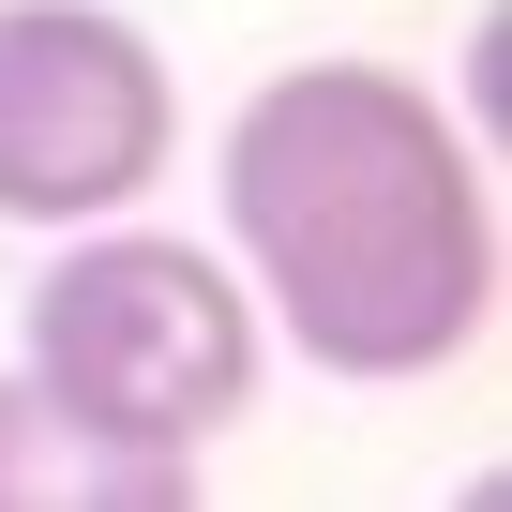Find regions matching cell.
<instances>
[{
	"mask_svg": "<svg viewBox=\"0 0 512 512\" xmlns=\"http://www.w3.org/2000/svg\"><path fill=\"white\" fill-rule=\"evenodd\" d=\"M226 272L317 377L407 392L497 332V166L392 61H287L211 151Z\"/></svg>",
	"mask_w": 512,
	"mask_h": 512,
	"instance_id": "obj_1",
	"label": "cell"
},
{
	"mask_svg": "<svg viewBox=\"0 0 512 512\" xmlns=\"http://www.w3.org/2000/svg\"><path fill=\"white\" fill-rule=\"evenodd\" d=\"M16 362L91 407L106 437H151V452H196L256 407V362H272V317L226 272V241H181V226H61V256L16 302Z\"/></svg>",
	"mask_w": 512,
	"mask_h": 512,
	"instance_id": "obj_2",
	"label": "cell"
},
{
	"mask_svg": "<svg viewBox=\"0 0 512 512\" xmlns=\"http://www.w3.org/2000/svg\"><path fill=\"white\" fill-rule=\"evenodd\" d=\"M181 497H196V452L106 437L31 362H0V512H181Z\"/></svg>",
	"mask_w": 512,
	"mask_h": 512,
	"instance_id": "obj_4",
	"label": "cell"
},
{
	"mask_svg": "<svg viewBox=\"0 0 512 512\" xmlns=\"http://www.w3.org/2000/svg\"><path fill=\"white\" fill-rule=\"evenodd\" d=\"M181 166V76L121 0H0V226H106Z\"/></svg>",
	"mask_w": 512,
	"mask_h": 512,
	"instance_id": "obj_3",
	"label": "cell"
}]
</instances>
